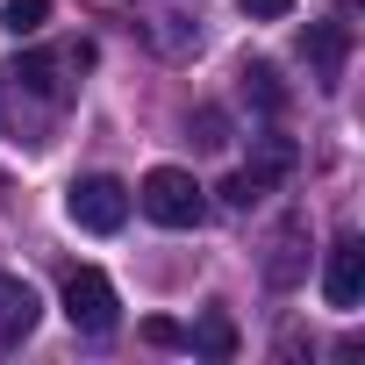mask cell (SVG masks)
<instances>
[{"instance_id": "4", "label": "cell", "mask_w": 365, "mask_h": 365, "mask_svg": "<svg viewBox=\"0 0 365 365\" xmlns=\"http://www.w3.org/2000/svg\"><path fill=\"white\" fill-rule=\"evenodd\" d=\"M86 65H93V43H65V51H29L8 79H22V86L43 93V101H65V93H72L65 72H86Z\"/></svg>"}, {"instance_id": "9", "label": "cell", "mask_w": 365, "mask_h": 365, "mask_svg": "<svg viewBox=\"0 0 365 365\" xmlns=\"http://www.w3.org/2000/svg\"><path fill=\"white\" fill-rule=\"evenodd\" d=\"M244 93H251L265 115H279V108H287V86H279V72H272L265 58H258V65H244Z\"/></svg>"}, {"instance_id": "13", "label": "cell", "mask_w": 365, "mask_h": 365, "mask_svg": "<svg viewBox=\"0 0 365 365\" xmlns=\"http://www.w3.org/2000/svg\"><path fill=\"white\" fill-rule=\"evenodd\" d=\"M258 194H265V187H258L251 172H230V179H222V201H230V208H251Z\"/></svg>"}, {"instance_id": "7", "label": "cell", "mask_w": 365, "mask_h": 365, "mask_svg": "<svg viewBox=\"0 0 365 365\" xmlns=\"http://www.w3.org/2000/svg\"><path fill=\"white\" fill-rule=\"evenodd\" d=\"M36 315H43L36 287H29V279H15V272H0V344H29Z\"/></svg>"}, {"instance_id": "3", "label": "cell", "mask_w": 365, "mask_h": 365, "mask_svg": "<svg viewBox=\"0 0 365 365\" xmlns=\"http://www.w3.org/2000/svg\"><path fill=\"white\" fill-rule=\"evenodd\" d=\"M65 315H72V329H86V336H108V329L122 322L115 279H108V272H93V265H79V272L65 279Z\"/></svg>"}, {"instance_id": "11", "label": "cell", "mask_w": 365, "mask_h": 365, "mask_svg": "<svg viewBox=\"0 0 365 365\" xmlns=\"http://www.w3.org/2000/svg\"><path fill=\"white\" fill-rule=\"evenodd\" d=\"M194 344H201L208 358H237V322H230V315H201Z\"/></svg>"}, {"instance_id": "1", "label": "cell", "mask_w": 365, "mask_h": 365, "mask_svg": "<svg viewBox=\"0 0 365 365\" xmlns=\"http://www.w3.org/2000/svg\"><path fill=\"white\" fill-rule=\"evenodd\" d=\"M136 208H143L158 230H201V222H208V194L194 187V172H179V165H158V172H143Z\"/></svg>"}, {"instance_id": "2", "label": "cell", "mask_w": 365, "mask_h": 365, "mask_svg": "<svg viewBox=\"0 0 365 365\" xmlns=\"http://www.w3.org/2000/svg\"><path fill=\"white\" fill-rule=\"evenodd\" d=\"M65 215H72L79 230H93V237H115V230L129 222V187H122V179H108V172H93V179H72Z\"/></svg>"}, {"instance_id": "15", "label": "cell", "mask_w": 365, "mask_h": 365, "mask_svg": "<svg viewBox=\"0 0 365 365\" xmlns=\"http://www.w3.org/2000/svg\"><path fill=\"white\" fill-rule=\"evenodd\" d=\"M143 336H150V344H187V336H179V322H143Z\"/></svg>"}, {"instance_id": "14", "label": "cell", "mask_w": 365, "mask_h": 365, "mask_svg": "<svg viewBox=\"0 0 365 365\" xmlns=\"http://www.w3.org/2000/svg\"><path fill=\"white\" fill-rule=\"evenodd\" d=\"M237 8H244L251 22H279V15H294V0H237Z\"/></svg>"}, {"instance_id": "8", "label": "cell", "mask_w": 365, "mask_h": 365, "mask_svg": "<svg viewBox=\"0 0 365 365\" xmlns=\"http://www.w3.org/2000/svg\"><path fill=\"white\" fill-rule=\"evenodd\" d=\"M258 187H272V179H287L294 172V136H258L251 143V165H244Z\"/></svg>"}, {"instance_id": "10", "label": "cell", "mask_w": 365, "mask_h": 365, "mask_svg": "<svg viewBox=\"0 0 365 365\" xmlns=\"http://www.w3.org/2000/svg\"><path fill=\"white\" fill-rule=\"evenodd\" d=\"M51 15V0H0V22H8V36H36Z\"/></svg>"}, {"instance_id": "5", "label": "cell", "mask_w": 365, "mask_h": 365, "mask_svg": "<svg viewBox=\"0 0 365 365\" xmlns=\"http://www.w3.org/2000/svg\"><path fill=\"white\" fill-rule=\"evenodd\" d=\"M322 301L329 308H358L365 301V244L358 237L329 244V258H322Z\"/></svg>"}, {"instance_id": "12", "label": "cell", "mask_w": 365, "mask_h": 365, "mask_svg": "<svg viewBox=\"0 0 365 365\" xmlns=\"http://www.w3.org/2000/svg\"><path fill=\"white\" fill-rule=\"evenodd\" d=\"M194 143H208V150H215V143H230V122H222V108H201V115H194Z\"/></svg>"}, {"instance_id": "6", "label": "cell", "mask_w": 365, "mask_h": 365, "mask_svg": "<svg viewBox=\"0 0 365 365\" xmlns=\"http://www.w3.org/2000/svg\"><path fill=\"white\" fill-rule=\"evenodd\" d=\"M301 51H308L315 79L336 93V86H344V58H351V29H344V22H308V43H301Z\"/></svg>"}]
</instances>
